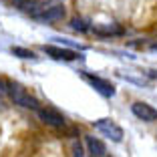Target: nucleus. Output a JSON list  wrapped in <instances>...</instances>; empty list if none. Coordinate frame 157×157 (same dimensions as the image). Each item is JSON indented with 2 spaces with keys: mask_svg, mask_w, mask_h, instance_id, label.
Returning <instances> with one entry per match:
<instances>
[{
  "mask_svg": "<svg viewBox=\"0 0 157 157\" xmlns=\"http://www.w3.org/2000/svg\"><path fill=\"white\" fill-rule=\"evenodd\" d=\"M6 93H8V97L12 99L16 105L24 107V109H33V111H38L40 109V103L18 83H12V81H6Z\"/></svg>",
  "mask_w": 157,
  "mask_h": 157,
  "instance_id": "f257e3e1",
  "label": "nucleus"
},
{
  "mask_svg": "<svg viewBox=\"0 0 157 157\" xmlns=\"http://www.w3.org/2000/svg\"><path fill=\"white\" fill-rule=\"evenodd\" d=\"M93 125H95V129H97L99 133H103L107 139H111V141H115V143H121V141H123V129H121L115 121L99 119V121H95Z\"/></svg>",
  "mask_w": 157,
  "mask_h": 157,
  "instance_id": "f03ea898",
  "label": "nucleus"
},
{
  "mask_svg": "<svg viewBox=\"0 0 157 157\" xmlns=\"http://www.w3.org/2000/svg\"><path fill=\"white\" fill-rule=\"evenodd\" d=\"M81 77H83L97 93H101L103 97H113V95H115V85L109 83L107 78H101V77L91 75V73H81Z\"/></svg>",
  "mask_w": 157,
  "mask_h": 157,
  "instance_id": "7ed1b4c3",
  "label": "nucleus"
},
{
  "mask_svg": "<svg viewBox=\"0 0 157 157\" xmlns=\"http://www.w3.org/2000/svg\"><path fill=\"white\" fill-rule=\"evenodd\" d=\"M42 51H44L48 56H52L55 60H77V59H81V55H78L77 51H73V48H63V46L44 44Z\"/></svg>",
  "mask_w": 157,
  "mask_h": 157,
  "instance_id": "20e7f679",
  "label": "nucleus"
},
{
  "mask_svg": "<svg viewBox=\"0 0 157 157\" xmlns=\"http://www.w3.org/2000/svg\"><path fill=\"white\" fill-rule=\"evenodd\" d=\"M131 113H133L137 119L147 121V123H151V121H157V109H153L149 103H143V101L133 103V105H131Z\"/></svg>",
  "mask_w": 157,
  "mask_h": 157,
  "instance_id": "39448f33",
  "label": "nucleus"
},
{
  "mask_svg": "<svg viewBox=\"0 0 157 157\" xmlns=\"http://www.w3.org/2000/svg\"><path fill=\"white\" fill-rule=\"evenodd\" d=\"M38 117H40V121L42 123H46V125H51V127H56V129H60V127H65L67 125V121H65V117L60 115L59 111H55V109H38Z\"/></svg>",
  "mask_w": 157,
  "mask_h": 157,
  "instance_id": "423d86ee",
  "label": "nucleus"
},
{
  "mask_svg": "<svg viewBox=\"0 0 157 157\" xmlns=\"http://www.w3.org/2000/svg\"><path fill=\"white\" fill-rule=\"evenodd\" d=\"M63 18H65V6L55 4V6H46V10L36 20H42V22H56V20H63Z\"/></svg>",
  "mask_w": 157,
  "mask_h": 157,
  "instance_id": "0eeeda50",
  "label": "nucleus"
},
{
  "mask_svg": "<svg viewBox=\"0 0 157 157\" xmlns=\"http://www.w3.org/2000/svg\"><path fill=\"white\" fill-rule=\"evenodd\" d=\"M85 141H87V147H89L93 157H105L107 149H105V143H103L101 139L93 137V135H85Z\"/></svg>",
  "mask_w": 157,
  "mask_h": 157,
  "instance_id": "6e6552de",
  "label": "nucleus"
},
{
  "mask_svg": "<svg viewBox=\"0 0 157 157\" xmlns=\"http://www.w3.org/2000/svg\"><path fill=\"white\" fill-rule=\"evenodd\" d=\"M95 33L109 36V34H123V28L117 24H103V26H95Z\"/></svg>",
  "mask_w": 157,
  "mask_h": 157,
  "instance_id": "1a4fd4ad",
  "label": "nucleus"
},
{
  "mask_svg": "<svg viewBox=\"0 0 157 157\" xmlns=\"http://www.w3.org/2000/svg\"><path fill=\"white\" fill-rule=\"evenodd\" d=\"M10 52H12L14 56H18V59H36V55H34L33 51L22 48V46H12V48H10Z\"/></svg>",
  "mask_w": 157,
  "mask_h": 157,
  "instance_id": "9d476101",
  "label": "nucleus"
},
{
  "mask_svg": "<svg viewBox=\"0 0 157 157\" xmlns=\"http://www.w3.org/2000/svg\"><path fill=\"white\" fill-rule=\"evenodd\" d=\"M71 28L81 30V33H87V30H89V24H87V20H83V18H73V20H71Z\"/></svg>",
  "mask_w": 157,
  "mask_h": 157,
  "instance_id": "9b49d317",
  "label": "nucleus"
},
{
  "mask_svg": "<svg viewBox=\"0 0 157 157\" xmlns=\"http://www.w3.org/2000/svg\"><path fill=\"white\" fill-rule=\"evenodd\" d=\"M73 153H75V157H83V147L78 143H73Z\"/></svg>",
  "mask_w": 157,
  "mask_h": 157,
  "instance_id": "f8f14e48",
  "label": "nucleus"
},
{
  "mask_svg": "<svg viewBox=\"0 0 157 157\" xmlns=\"http://www.w3.org/2000/svg\"><path fill=\"white\" fill-rule=\"evenodd\" d=\"M4 93H6V81L0 78V95H4Z\"/></svg>",
  "mask_w": 157,
  "mask_h": 157,
  "instance_id": "ddd939ff",
  "label": "nucleus"
},
{
  "mask_svg": "<svg viewBox=\"0 0 157 157\" xmlns=\"http://www.w3.org/2000/svg\"><path fill=\"white\" fill-rule=\"evenodd\" d=\"M6 2H12V4H16V6H18V2H20V0H6Z\"/></svg>",
  "mask_w": 157,
  "mask_h": 157,
  "instance_id": "4468645a",
  "label": "nucleus"
},
{
  "mask_svg": "<svg viewBox=\"0 0 157 157\" xmlns=\"http://www.w3.org/2000/svg\"><path fill=\"white\" fill-rule=\"evenodd\" d=\"M105 157H107V155H105Z\"/></svg>",
  "mask_w": 157,
  "mask_h": 157,
  "instance_id": "2eb2a0df",
  "label": "nucleus"
}]
</instances>
